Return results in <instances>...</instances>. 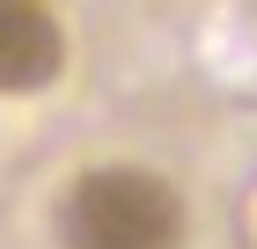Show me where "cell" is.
<instances>
[{
    "instance_id": "2",
    "label": "cell",
    "mask_w": 257,
    "mask_h": 249,
    "mask_svg": "<svg viewBox=\"0 0 257 249\" xmlns=\"http://www.w3.org/2000/svg\"><path fill=\"white\" fill-rule=\"evenodd\" d=\"M66 66V30L44 0H0V96H37Z\"/></svg>"
},
{
    "instance_id": "1",
    "label": "cell",
    "mask_w": 257,
    "mask_h": 249,
    "mask_svg": "<svg viewBox=\"0 0 257 249\" xmlns=\"http://www.w3.org/2000/svg\"><path fill=\"white\" fill-rule=\"evenodd\" d=\"M66 249H177L184 205L155 169H81L59 198Z\"/></svg>"
}]
</instances>
